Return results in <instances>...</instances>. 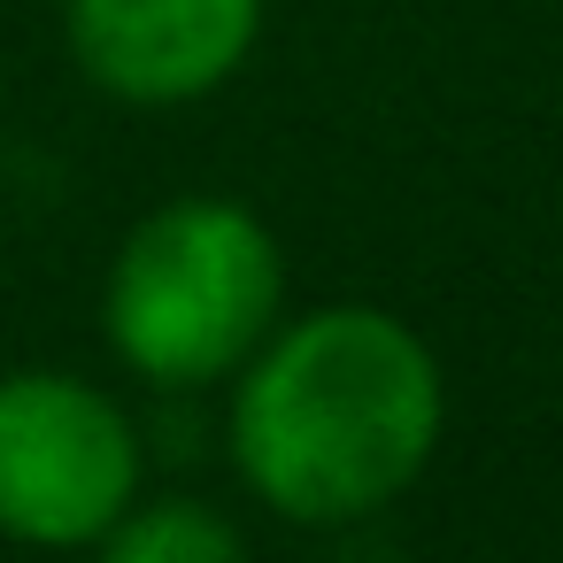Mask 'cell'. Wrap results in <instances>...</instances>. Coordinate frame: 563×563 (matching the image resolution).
Here are the masks:
<instances>
[{"label":"cell","instance_id":"1","mask_svg":"<svg viewBox=\"0 0 563 563\" xmlns=\"http://www.w3.org/2000/svg\"><path fill=\"white\" fill-rule=\"evenodd\" d=\"M448 440V371L386 301L286 309L224 378V455L240 486L301 532L386 517Z\"/></svg>","mask_w":563,"mask_h":563},{"label":"cell","instance_id":"3","mask_svg":"<svg viewBox=\"0 0 563 563\" xmlns=\"http://www.w3.org/2000/svg\"><path fill=\"white\" fill-rule=\"evenodd\" d=\"M140 494L147 440L109 386L55 363L0 371V540L101 548Z\"/></svg>","mask_w":563,"mask_h":563},{"label":"cell","instance_id":"5","mask_svg":"<svg viewBox=\"0 0 563 563\" xmlns=\"http://www.w3.org/2000/svg\"><path fill=\"white\" fill-rule=\"evenodd\" d=\"M101 555L109 563H240L247 532L201 494H140L109 525Z\"/></svg>","mask_w":563,"mask_h":563},{"label":"cell","instance_id":"2","mask_svg":"<svg viewBox=\"0 0 563 563\" xmlns=\"http://www.w3.org/2000/svg\"><path fill=\"white\" fill-rule=\"evenodd\" d=\"M286 317V247L232 194L155 201L109 255V355L155 394L224 386Z\"/></svg>","mask_w":563,"mask_h":563},{"label":"cell","instance_id":"4","mask_svg":"<svg viewBox=\"0 0 563 563\" xmlns=\"http://www.w3.org/2000/svg\"><path fill=\"white\" fill-rule=\"evenodd\" d=\"M271 0H63V40L86 86L124 109H194L224 93Z\"/></svg>","mask_w":563,"mask_h":563}]
</instances>
